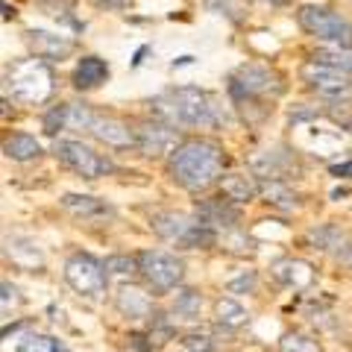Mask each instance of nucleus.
I'll return each mask as SVG.
<instances>
[{"label":"nucleus","mask_w":352,"mask_h":352,"mask_svg":"<svg viewBox=\"0 0 352 352\" xmlns=\"http://www.w3.org/2000/svg\"><path fill=\"white\" fill-rule=\"evenodd\" d=\"M6 97L12 94L21 103H44L53 94V71L44 59H18L3 74Z\"/></svg>","instance_id":"3"},{"label":"nucleus","mask_w":352,"mask_h":352,"mask_svg":"<svg viewBox=\"0 0 352 352\" xmlns=\"http://www.w3.org/2000/svg\"><path fill=\"white\" fill-rule=\"evenodd\" d=\"M226 291L229 294H252V291H256V273H241V276L238 279H229V285H226Z\"/></svg>","instance_id":"33"},{"label":"nucleus","mask_w":352,"mask_h":352,"mask_svg":"<svg viewBox=\"0 0 352 352\" xmlns=\"http://www.w3.org/2000/svg\"><path fill=\"white\" fill-rule=\"evenodd\" d=\"M296 21H300V27L308 36L320 38L323 44H349L352 41V24L344 15H338L326 6L305 3V6H300V12H296Z\"/></svg>","instance_id":"5"},{"label":"nucleus","mask_w":352,"mask_h":352,"mask_svg":"<svg viewBox=\"0 0 352 352\" xmlns=\"http://www.w3.org/2000/svg\"><path fill=\"white\" fill-rule=\"evenodd\" d=\"M223 168V147L208 138H185L173 147L168 170L176 185L188 191H206L217 182Z\"/></svg>","instance_id":"1"},{"label":"nucleus","mask_w":352,"mask_h":352,"mask_svg":"<svg viewBox=\"0 0 352 352\" xmlns=\"http://www.w3.org/2000/svg\"><path fill=\"white\" fill-rule=\"evenodd\" d=\"M62 112H65V129H88L91 132V124H94L97 115L85 103H62Z\"/></svg>","instance_id":"27"},{"label":"nucleus","mask_w":352,"mask_h":352,"mask_svg":"<svg viewBox=\"0 0 352 352\" xmlns=\"http://www.w3.org/2000/svg\"><path fill=\"white\" fill-rule=\"evenodd\" d=\"M65 282L80 296L97 300V296L106 291V282H109L106 264L100 258L88 256V252H74V256L65 261Z\"/></svg>","instance_id":"6"},{"label":"nucleus","mask_w":352,"mask_h":352,"mask_svg":"<svg viewBox=\"0 0 352 352\" xmlns=\"http://www.w3.org/2000/svg\"><path fill=\"white\" fill-rule=\"evenodd\" d=\"M150 226H153V232H156L159 238L185 247V241L194 235V229L200 226V220L191 217V214H182V212H159V214H153Z\"/></svg>","instance_id":"12"},{"label":"nucleus","mask_w":352,"mask_h":352,"mask_svg":"<svg viewBox=\"0 0 352 352\" xmlns=\"http://www.w3.org/2000/svg\"><path fill=\"white\" fill-rule=\"evenodd\" d=\"M6 256L12 258V264H18V267H41L44 264V252L41 247L36 244L32 238H6Z\"/></svg>","instance_id":"20"},{"label":"nucleus","mask_w":352,"mask_h":352,"mask_svg":"<svg viewBox=\"0 0 352 352\" xmlns=\"http://www.w3.org/2000/svg\"><path fill=\"white\" fill-rule=\"evenodd\" d=\"M311 244H314L317 250H323V252H335V256H340V250L349 244V238L340 232L338 226L323 223V226H317L314 232H311Z\"/></svg>","instance_id":"25"},{"label":"nucleus","mask_w":352,"mask_h":352,"mask_svg":"<svg viewBox=\"0 0 352 352\" xmlns=\"http://www.w3.org/2000/svg\"><path fill=\"white\" fill-rule=\"evenodd\" d=\"M273 276L294 291H305L308 285L314 282V270H311V264L302 258H282L273 264Z\"/></svg>","instance_id":"17"},{"label":"nucleus","mask_w":352,"mask_h":352,"mask_svg":"<svg viewBox=\"0 0 352 352\" xmlns=\"http://www.w3.org/2000/svg\"><path fill=\"white\" fill-rule=\"evenodd\" d=\"M135 147L144 156H162V153H173L176 147V129L162 120H144L135 126Z\"/></svg>","instance_id":"10"},{"label":"nucleus","mask_w":352,"mask_h":352,"mask_svg":"<svg viewBox=\"0 0 352 352\" xmlns=\"http://www.w3.org/2000/svg\"><path fill=\"white\" fill-rule=\"evenodd\" d=\"M340 261H344V264H349V267H352V241H349V244L344 247V250H340V256H338Z\"/></svg>","instance_id":"37"},{"label":"nucleus","mask_w":352,"mask_h":352,"mask_svg":"<svg viewBox=\"0 0 352 352\" xmlns=\"http://www.w3.org/2000/svg\"><path fill=\"white\" fill-rule=\"evenodd\" d=\"M279 352H323V346L302 332H288L279 340Z\"/></svg>","instance_id":"30"},{"label":"nucleus","mask_w":352,"mask_h":352,"mask_svg":"<svg viewBox=\"0 0 352 352\" xmlns=\"http://www.w3.org/2000/svg\"><path fill=\"white\" fill-rule=\"evenodd\" d=\"M194 217L200 220L203 226L214 229H226V232H232L235 223H238V208L232 206V200H200L194 208Z\"/></svg>","instance_id":"13"},{"label":"nucleus","mask_w":352,"mask_h":352,"mask_svg":"<svg viewBox=\"0 0 352 352\" xmlns=\"http://www.w3.org/2000/svg\"><path fill=\"white\" fill-rule=\"evenodd\" d=\"M3 18L9 21V18H15V6H9V3H3Z\"/></svg>","instance_id":"38"},{"label":"nucleus","mask_w":352,"mask_h":352,"mask_svg":"<svg viewBox=\"0 0 352 352\" xmlns=\"http://www.w3.org/2000/svg\"><path fill=\"white\" fill-rule=\"evenodd\" d=\"M206 9L229 21H244L250 12V0H206Z\"/></svg>","instance_id":"28"},{"label":"nucleus","mask_w":352,"mask_h":352,"mask_svg":"<svg viewBox=\"0 0 352 352\" xmlns=\"http://www.w3.org/2000/svg\"><path fill=\"white\" fill-rule=\"evenodd\" d=\"M229 94L238 106H244L250 100H264V97H279L282 82L279 76L261 68V65H241V68L229 76Z\"/></svg>","instance_id":"4"},{"label":"nucleus","mask_w":352,"mask_h":352,"mask_svg":"<svg viewBox=\"0 0 352 352\" xmlns=\"http://www.w3.org/2000/svg\"><path fill=\"white\" fill-rule=\"evenodd\" d=\"M0 291H3V296H0L3 314H9L12 308H18V305H21V294H18V288H15L12 282H3V285H0Z\"/></svg>","instance_id":"35"},{"label":"nucleus","mask_w":352,"mask_h":352,"mask_svg":"<svg viewBox=\"0 0 352 352\" xmlns=\"http://www.w3.org/2000/svg\"><path fill=\"white\" fill-rule=\"evenodd\" d=\"M270 3H279V0H270Z\"/></svg>","instance_id":"40"},{"label":"nucleus","mask_w":352,"mask_h":352,"mask_svg":"<svg viewBox=\"0 0 352 352\" xmlns=\"http://www.w3.org/2000/svg\"><path fill=\"white\" fill-rule=\"evenodd\" d=\"M332 173L338 176V179H340V176H344V179H352V162H344V164H335V168H332Z\"/></svg>","instance_id":"36"},{"label":"nucleus","mask_w":352,"mask_h":352,"mask_svg":"<svg viewBox=\"0 0 352 352\" xmlns=\"http://www.w3.org/2000/svg\"><path fill=\"white\" fill-rule=\"evenodd\" d=\"M203 311V296L200 291H194V288H182L179 294H176V300H173V314L176 317H185V320H197Z\"/></svg>","instance_id":"26"},{"label":"nucleus","mask_w":352,"mask_h":352,"mask_svg":"<svg viewBox=\"0 0 352 352\" xmlns=\"http://www.w3.org/2000/svg\"><path fill=\"white\" fill-rule=\"evenodd\" d=\"M300 76L311 91L326 97V100H349L352 97V82L346 80V74H338L332 68H323V65L305 62Z\"/></svg>","instance_id":"9"},{"label":"nucleus","mask_w":352,"mask_h":352,"mask_svg":"<svg viewBox=\"0 0 352 352\" xmlns=\"http://www.w3.org/2000/svg\"><path fill=\"white\" fill-rule=\"evenodd\" d=\"M41 141L36 135H27V132H18V135L3 141V156L12 162H32L41 156Z\"/></svg>","instance_id":"22"},{"label":"nucleus","mask_w":352,"mask_h":352,"mask_svg":"<svg viewBox=\"0 0 352 352\" xmlns=\"http://www.w3.org/2000/svg\"><path fill=\"white\" fill-rule=\"evenodd\" d=\"M214 317H217V323L220 326H226V329H238V326H244L247 323V308L241 305L238 300H232V296H220V300L214 302Z\"/></svg>","instance_id":"24"},{"label":"nucleus","mask_w":352,"mask_h":352,"mask_svg":"<svg viewBox=\"0 0 352 352\" xmlns=\"http://www.w3.org/2000/svg\"><path fill=\"white\" fill-rule=\"evenodd\" d=\"M15 352H65V349L50 335H24V338H18Z\"/></svg>","instance_id":"29"},{"label":"nucleus","mask_w":352,"mask_h":352,"mask_svg":"<svg viewBox=\"0 0 352 352\" xmlns=\"http://www.w3.org/2000/svg\"><path fill=\"white\" fill-rule=\"evenodd\" d=\"M53 153L62 164H68L74 173L85 176V179H100V176L112 173V162L106 156H100L94 147L82 144V141H71V138H56Z\"/></svg>","instance_id":"8"},{"label":"nucleus","mask_w":352,"mask_h":352,"mask_svg":"<svg viewBox=\"0 0 352 352\" xmlns=\"http://www.w3.org/2000/svg\"><path fill=\"white\" fill-rule=\"evenodd\" d=\"M74 88L80 91H91V88H100L109 80V62L100 56H82L74 68Z\"/></svg>","instance_id":"16"},{"label":"nucleus","mask_w":352,"mask_h":352,"mask_svg":"<svg viewBox=\"0 0 352 352\" xmlns=\"http://www.w3.org/2000/svg\"><path fill=\"white\" fill-rule=\"evenodd\" d=\"M91 135L103 141L106 147H135V129H129L126 120L112 115H97L91 124Z\"/></svg>","instance_id":"14"},{"label":"nucleus","mask_w":352,"mask_h":352,"mask_svg":"<svg viewBox=\"0 0 352 352\" xmlns=\"http://www.w3.org/2000/svg\"><path fill=\"white\" fill-rule=\"evenodd\" d=\"M62 129H65V112H62V106H53L50 112L44 115V132L56 138Z\"/></svg>","instance_id":"34"},{"label":"nucleus","mask_w":352,"mask_h":352,"mask_svg":"<svg viewBox=\"0 0 352 352\" xmlns=\"http://www.w3.org/2000/svg\"><path fill=\"white\" fill-rule=\"evenodd\" d=\"M220 188H223V197L232 203H252L258 197V182L247 173H226L220 179Z\"/></svg>","instance_id":"21"},{"label":"nucleus","mask_w":352,"mask_h":352,"mask_svg":"<svg viewBox=\"0 0 352 352\" xmlns=\"http://www.w3.org/2000/svg\"><path fill=\"white\" fill-rule=\"evenodd\" d=\"M179 346L185 352H214V340L203 332H188V335H182Z\"/></svg>","instance_id":"32"},{"label":"nucleus","mask_w":352,"mask_h":352,"mask_svg":"<svg viewBox=\"0 0 352 352\" xmlns=\"http://www.w3.org/2000/svg\"><path fill=\"white\" fill-rule=\"evenodd\" d=\"M106 273H109V279H126L132 276V273H138V258H129V256H109L106 261Z\"/></svg>","instance_id":"31"},{"label":"nucleus","mask_w":352,"mask_h":352,"mask_svg":"<svg viewBox=\"0 0 352 352\" xmlns=\"http://www.w3.org/2000/svg\"><path fill=\"white\" fill-rule=\"evenodd\" d=\"M62 208L71 212L74 217H82V220H103V217H112V206L97 200L91 194H65L62 197Z\"/></svg>","instance_id":"18"},{"label":"nucleus","mask_w":352,"mask_h":352,"mask_svg":"<svg viewBox=\"0 0 352 352\" xmlns=\"http://www.w3.org/2000/svg\"><path fill=\"white\" fill-rule=\"evenodd\" d=\"M258 194L264 197V203L279 206V208H296V203H300L296 191L285 179H261L258 182Z\"/></svg>","instance_id":"23"},{"label":"nucleus","mask_w":352,"mask_h":352,"mask_svg":"<svg viewBox=\"0 0 352 352\" xmlns=\"http://www.w3.org/2000/svg\"><path fill=\"white\" fill-rule=\"evenodd\" d=\"M311 62L349 76L352 74V47L349 44H320V47L311 53Z\"/></svg>","instance_id":"19"},{"label":"nucleus","mask_w":352,"mask_h":352,"mask_svg":"<svg viewBox=\"0 0 352 352\" xmlns=\"http://www.w3.org/2000/svg\"><path fill=\"white\" fill-rule=\"evenodd\" d=\"M100 3H106V0H100ZM109 3H124V0H109Z\"/></svg>","instance_id":"39"},{"label":"nucleus","mask_w":352,"mask_h":352,"mask_svg":"<svg viewBox=\"0 0 352 352\" xmlns=\"http://www.w3.org/2000/svg\"><path fill=\"white\" fill-rule=\"evenodd\" d=\"M118 311L129 317V320H144V317L153 314V300L144 288H135V285H124L115 296Z\"/></svg>","instance_id":"15"},{"label":"nucleus","mask_w":352,"mask_h":352,"mask_svg":"<svg viewBox=\"0 0 352 352\" xmlns=\"http://www.w3.org/2000/svg\"><path fill=\"white\" fill-rule=\"evenodd\" d=\"M150 106L170 126H220L226 120L217 97L197 85L170 88V91L159 94Z\"/></svg>","instance_id":"2"},{"label":"nucleus","mask_w":352,"mask_h":352,"mask_svg":"<svg viewBox=\"0 0 352 352\" xmlns=\"http://www.w3.org/2000/svg\"><path fill=\"white\" fill-rule=\"evenodd\" d=\"M24 41H27V47L32 50L36 59L62 62L74 53V41L68 36H59V32H50V30H27Z\"/></svg>","instance_id":"11"},{"label":"nucleus","mask_w":352,"mask_h":352,"mask_svg":"<svg viewBox=\"0 0 352 352\" xmlns=\"http://www.w3.org/2000/svg\"><path fill=\"white\" fill-rule=\"evenodd\" d=\"M135 258H138V273L144 276V282L153 291L164 294V291L179 288V282L185 276V267L176 256L162 252V250H144V252H138Z\"/></svg>","instance_id":"7"}]
</instances>
